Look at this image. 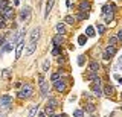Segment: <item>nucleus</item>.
Returning a JSON list of instances; mask_svg holds the SVG:
<instances>
[{"instance_id":"f257e3e1","label":"nucleus","mask_w":122,"mask_h":117,"mask_svg":"<svg viewBox=\"0 0 122 117\" xmlns=\"http://www.w3.org/2000/svg\"><path fill=\"white\" fill-rule=\"evenodd\" d=\"M32 93H34V87L30 84H28V82H25L21 85V90L18 91V97L20 99H28V97L32 96Z\"/></svg>"},{"instance_id":"f03ea898","label":"nucleus","mask_w":122,"mask_h":117,"mask_svg":"<svg viewBox=\"0 0 122 117\" xmlns=\"http://www.w3.org/2000/svg\"><path fill=\"white\" fill-rule=\"evenodd\" d=\"M11 103H12V99H11L9 94H3V96H0V107H2V108H9Z\"/></svg>"},{"instance_id":"7ed1b4c3","label":"nucleus","mask_w":122,"mask_h":117,"mask_svg":"<svg viewBox=\"0 0 122 117\" xmlns=\"http://www.w3.org/2000/svg\"><path fill=\"white\" fill-rule=\"evenodd\" d=\"M23 47H25V40L21 38V40H18V41H17V44H15V59H18V58H20Z\"/></svg>"},{"instance_id":"20e7f679","label":"nucleus","mask_w":122,"mask_h":117,"mask_svg":"<svg viewBox=\"0 0 122 117\" xmlns=\"http://www.w3.org/2000/svg\"><path fill=\"white\" fill-rule=\"evenodd\" d=\"M53 85H55V90L56 91H60V93H63V91H66V81H63V79H58V81H55L53 82Z\"/></svg>"},{"instance_id":"39448f33","label":"nucleus","mask_w":122,"mask_h":117,"mask_svg":"<svg viewBox=\"0 0 122 117\" xmlns=\"http://www.w3.org/2000/svg\"><path fill=\"white\" fill-rule=\"evenodd\" d=\"M2 17L5 18V20H11V18L14 17V9L11 8L9 5H8L6 8H5V11H3V12H2Z\"/></svg>"},{"instance_id":"423d86ee","label":"nucleus","mask_w":122,"mask_h":117,"mask_svg":"<svg viewBox=\"0 0 122 117\" xmlns=\"http://www.w3.org/2000/svg\"><path fill=\"white\" fill-rule=\"evenodd\" d=\"M40 32H41L40 28L32 29V32H30V43H37L38 38H40Z\"/></svg>"},{"instance_id":"0eeeda50","label":"nucleus","mask_w":122,"mask_h":117,"mask_svg":"<svg viewBox=\"0 0 122 117\" xmlns=\"http://www.w3.org/2000/svg\"><path fill=\"white\" fill-rule=\"evenodd\" d=\"M35 49H37V43H29L28 47H26V50H25V56H30L35 52Z\"/></svg>"},{"instance_id":"6e6552de","label":"nucleus","mask_w":122,"mask_h":117,"mask_svg":"<svg viewBox=\"0 0 122 117\" xmlns=\"http://www.w3.org/2000/svg\"><path fill=\"white\" fill-rule=\"evenodd\" d=\"M64 43V37L63 35H56V37H53V40H52V44L55 47H61V44Z\"/></svg>"},{"instance_id":"1a4fd4ad","label":"nucleus","mask_w":122,"mask_h":117,"mask_svg":"<svg viewBox=\"0 0 122 117\" xmlns=\"http://www.w3.org/2000/svg\"><path fill=\"white\" fill-rule=\"evenodd\" d=\"M40 88H41V94L46 97L49 94V82H46V81L40 82Z\"/></svg>"},{"instance_id":"9d476101","label":"nucleus","mask_w":122,"mask_h":117,"mask_svg":"<svg viewBox=\"0 0 122 117\" xmlns=\"http://www.w3.org/2000/svg\"><path fill=\"white\" fill-rule=\"evenodd\" d=\"M92 90H93V93H95V96H96V97H101L102 94H104V93H102V90H101V85L96 84V82L92 85Z\"/></svg>"},{"instance_id":"9b49d317","label":"nucleus","mask_w":122,"mask_h":117,"mask_svg":"<svg viewBox=\"0 0 122 117\" xmlns=\"http://www.w3.org/2000/svg\"><path fill=\"white\" fill-rule=\"evenodd\" d=\"M53 3H55V0H47V3H46V12H44V18L49 17V14H51V11L53 8Z\"/></svg>"},{"instance_id":"f8f14e48","label":"nucleus","mask_w":122,"mask_h":117,"mask_svg":"<svg viewBox=\"0 0 122 117\" xmlns=\"http://www.w3.org/2000/svg\"><path fill=\"white\" fill-rule=\"evenodd\" d=\"M89 9H90V2H86V0H82V2L79 3V11H81V12H87Z\"/></svg>"},{"instance_id":"ddd939ff","label":"nucleus","mask_w":122,"mask_h":117,"mask_svg":"<svg viewBox=\"0 0 122 117\" xmlns=\"http://www.w3.org/2000/svg\"><path fill=\"white\" fill-rule=\"evenodd\" d=\"M38 112V105H32L29 108V112H28V117H35V114Z\"/></svg>"},{"instance_id":"4468645a","label":"nucleus","mask_w":122,"mask_h":117,"mask_svg":"<svg viewBox=\"0 0 122 117\" xmlns=\"http://www.w3.org/2000/svg\"><path fill=\"white\" fill-rule=\"evenodd\" d=\"M89 69H90V71H92V73H98V70H99V64H98L96 61H92V62H90V67H89Z\"/></svg>"},{"instance_id":"2eb2a0df","label":"nucleus","mask_w":122,"mask_h":117,"mask_svg":"<svg viewBox=\"0 0 122 117\" xmlns=\"http://www.w3.org/2000/svg\"><path fill=\"white\" fill-rule=\"evenodd\" d=\"M29 12H30V8H25V9H21V11H20V20H25V18H28Z\"/></svg>"},{"instance_id":"dca6fc26","label":"nucleus","mask_w":122,"mask_h":117,"mask_svg":"<svg viewBox=\"0 0 122 117\" xmlns=\"http://www.w3.org/2000/svg\"><path fill=\"white\" fill-rule=\"evenodd\" d=\"M113 17H114L113 11H110V12H105V14H104V20H105V23H108V24H110V21L113 20Z\"/></svg>"},{"instance_id":"f3484780","label":"nucleus","mask_w":122,"mask_h":117,"mask_svg":"<svg viewBox=\"0 0 122 117\" xmlns=\"http://www.w3.org/2000/svg\"><path fill=\"white\" fill-rule=\"evenodd\" d=\"M55 29H56V32H58V35H63V33H66V28H64L63 23H58V24L55 26Z\"/></svg>"},{"instance_id":"a211bd4d","label":"nucleus","mask_w":122,"mask_h":117,"mask_svg":"<svg viewBox=\"0 0 122 117\" xmlns=\"http://www.w3.org/2000/svg\"><path fill=\"white\" fill-rule=\"evenodd\" d=\"M56 105H58V100H56V99H53V97H49L47 105H46V107H49V108H55Z\"/></svg>"},{"instance_id":"6ab92c4d","label":"nucleus","mask_w":122,"mask_h":117,"mask_svg":"<svg viewBox=\"0 0 122 117\" xmlns=\"http://www.w3.org/2000/svg\"><path fill=\"white\" fill-rule=\"evenodd\" d=\"M104 53H107L108 56H113L114 53H116V47H114V46H108V47L105 49V52H104Z\"/></svg>"},{"instance_id":"aec40b11","label":"nucleus","mask_w":122,"mask_h":117,"mask_svg":"<svg viewBox=\"0 0 122 117\" xmlns=\"http://www.w3.org/2000/svg\"><path fill=\"white\" fill-rule=\"evenodd\" d=\"M64 21H66L67 24H73L75 21H76V18L72 17V15H66V17H64Z\"/></svg>"},{"instance_id":"412c9836","label":"nucleus","mask_w":122,"mask_h":117,"mask_svg":"<svg viewBox=\"0 0 122 117\" xmlns=\"http://www.w3.org/2000/svg\"><path fill=\"white\" fill-rule=\"evenodd\" d=\"M117 37H110V40H108V46H116L117 44Z\"/></svg>"},{"instance_id":"4be33fe9","label":"nucleus","mask_w":122,"mask_h":117,"mask_svg":"<svg viewBox=\"0 0 122 117\" xmlns=\"http://www.w3.org/2000/svg\"><path fill=\"white\" fill-rule=\"evenodd\" d=\"M86 33H87V37H95V29L92 28V26H89V28L86 29Z\"/></svg>"},{"instance_id":"5701e85b","label":"nucleus","mask_w":122,"mask_h":117,"mask_svg":"<svg viewBox=\"0 0 122 117\" xmlns=\"http://www.w3.org/2000/svg\"><path fill=\"white\" fill-rule=\"evenodd\" d=\"M6 6H8V2H6V0H0V14L5 11Z\"/></svg>"},{"instance_id":"b1692460","label":"nucleus","mask_w":122,"mask_h":117,"mask_svg":"<svg viewBox=\"0 0 122 117\" xmlns=\"http://www.w3.org/2000/svg\"><path fill=\"white\" fill-rule=\"evenodd\" d=\"M86 41H87V37L86 35H81L78 38V44H79V46H84V44H86Z\"/></svg>"},{"instance_id":"393cba45","label":"nucleus","mask_w":122,"mask_h":117,"mask_svg":"<svg viewBox=\"0 0 122 117\" xmlns=\"http://www.w3.org/2000/svg\"><path fill=\"white\" fill-rule=\"evenodd\" d=\"M49 66H51V62H49V59H46L43 64V71H49Z\"/></svg>"},{"instance_id":"a878e982","label":"nucleus","mask_w":122,"mask_h":117,"mask_svg":"<svg viewBox=\"0 0 122 117\" xmlns=\"http://www.w3.org/2000/svg\"><path fill=\"white\" fill-rule=\"evenodd\" d=\"M96 29H98V33H104V31H105L104 24H98V26H96Z\"/></svg>"},{"instance_id":"bb28decb","label":"nucleus","mask_w":122,"mask_h":117,"mask_svg":"<svg viewBox=\"0 0 122 117\" xmlns=\"http://www.w3.org/2000/svg\"><path fill=\"white\" fill-rule=\"evenodd\" d=\"M61 78V73H53L52 75V82H55V81H58V79Z\"/></svg>"},{"instance_id":"cd10ccee","label":"nucleus","mask_w":122,"mask_h":117,"mask_svg":"<svg viewBox=\"0 0 122 117\" xmlns=\"http://www.w3.org/2000/svg\"><path fill=\"white\" fill-rule=\"evenodd\" d=\"M86 109H87L89 112H93V111H95V105H93V103H89V105L86 107Z\"/></svg>"},{"instance_id":"c85d7f7f","label":"nucleus","mask_w":122,"mask_h":117,"mask_svg":"<svg viewBox=\"0 0 122 117\" xmlns=\"http://www.w3.org/2000/svg\"><path fill=\"white\" fill-rule=\"evenodd\" d=\"M73 116H75V117H82L84 114H82V111H81V109H75V112H73Z\"/></svg>"},{"instance_id":"c756f323","label":"nucleus","mask_w":122,"mask_h":117,"mask_svg":"<svg viewBox=\"0 0 122 117\" xmlns=\"http://www.w3.org/2000/svg\"><path fill=\"white\" fill-rule=\"evenodd\" d=\"M5 24H6V21H5V18H3L2 15H0V29H3V28H5Z\"/></svg>"},{"instance_id":"7c9ffc66","label":"nucleus","mask_w":122,"mask_h":117,"mask_svg":"<svg viewBox=\"0 0 122 117\" xmlns=\"http://www.w3.org/2000/svg\"><path fill=\"white\" fill-rule=\"evenodd\" d=\"M46 114H51V116H53V108H49V107H46Z\"/></svg>"},{"instance_id":"2f4dec72","label":"nucleus","mask_w":122,"mask_h":117,"mask_svg":"<svg viewBox=\"0 0 122 117\" xmlns=\"http://www.w3.org/2000/svg\"><path fill=\"white\" fill-rule=\"evenodd\" d=\"M78 18H79V20H84V18H87V14L79 12V14H78Z\"/></svg>"},{"instance_id":"473e14b6","label":"nucleus","mask_w":122,"mask_h":117,"mask_svg":"<svg viewBox=\"0 0 122 117\" xmlns=\"http://www.w3.org/2000/svg\"><path fill=\"white\" fill-rule=\"evenodd\" d=\"M58 53H60V47H55L52 50V55H58Z\"/></svg>"},{"instance_id":"72a5a7b5","label":"nucleus","mask_w":122,"mask_h":117,"mask_svg":"<svg viewBox=\"0 0 122 117\" xmlns=\"http://www.w3.org/2000/svg\"><path fill=\"white\" fill-rule=\"evenodd\" d=\"M104 91H105V94H110V93H112V87H105Z\"/></svg>"},{"instance_id":"f704fd0d","label":"nucleus","mask_w":122,"mask_h":117,"mask_svg":"<svg viewBox=\"0 0 122 117\" xmlns=\"http://www.w3.org/2000/svg\"><path fill=\"white\" fill-rule=\"evenodd\" d=\"M78 64H79V66H82V64H84V56H79V59H78Z\"/></svg>"},{"instance_id":"c9c22d12","label":"nucleus","mask_w":122,"mask_h":117,"mask_svg":"<svg viewBox=\"0 0 122 117\" xmlns=\"http://www.w3.org/2000/svg\"><path fill=\"white\" fill-rule=\"evenodd\" d=\"M117 40H119V41H122V31H119V32H117Z\"/></svg>"},{"instance_id":"e433bc0d","label":"nucleus","mask_w":122,"mask_h":117,"mask_svg":"<svg viewBox=\"0 0 122 117\" xmlns=\"http://www.w3.org/2000/svg\"><path fill=\"white\" fill-rule=\"evenodd\" d=\"M8 76H9V70H5L3 71V78H8Z\"/></svg>"},{"instance_id":"4c0bfd02","label":"nucleus","mask_w":122,"mask_h":117,"mask_svg":"<svg viewBox=\"0 0 122 117\" xmlns=\"http://www.w3.org/2000/svg\"><path fill=\"white\" fill-rule=\"evenodd\" d=\"M3 44H5V38H3V37H2V38H0V47H2Z\"/></svg>"},{"instance_id":"58836bf2","label":"nucleus","mask_w":122,"mask_h":117,"mask_svg":"<svg viewBox=\"0 0 122 117\" xmlns=\"http://www.w3.org/2000/svg\"><path fill=\"white\" fill-rule=\"evenodd\" d=\"M58 62H60V64H63V62H64V58H61V56H60V58H58Z\"/></svg>"},{"instance_id":"ea45409f","label":"nucleus","mask_w":122,"mask_h":117,"mask_svg":"<svg viewBox=\"0 0 122 117\" xmlns=\"http://www.w3.org/2000/svg\"><path fill=\"white\" fill-rule=\"evenodd\" d=\"M52 117H66V116H58V114H53Z\"/></svg>"},{"instance_id":"a19ab883","label":"nucleus","mask_w":122,"mask_h":117,"mask_svg":"<svg viewBox=\"0 0 122 117\" xmlns=\"http://www.w3.org/2000/svg\"><path fill=\"white\" fill-rule=\"evenodd\" d=\"M40 117H46V114H44V112H41V114H40Z\"/></svg>"},{"instance_id":"79ce46f5","label":"nucleus","mask_w":122,"mask_h":117,"mask_svg":"<svg viewBox=\"0 0 122 117\" xmlns=\"http://www.w3.org/2000/svg\"><path fill=\"white\" fill-rule=\"evenodd\" d=\"M0 117H5V114H2V116H0Z\"/></svg>"},{"instance_id":"37998d69","label":"nucleus","mask_w":122,"mask_h":117,"mask_svg":"<svg viewBox=\"0 0 122 117\" xmlns=\"http://www.w3.org/2000/svg\"><path fill=\"white\" fill-rule=\"evenodd\" d=\"M90 117H93V116H90Z\"/></svg>"},{"instance_id":"c03bdc74","label":"nucleus","mask_w":122,"mask_h":117,"mask_svg":"<svg viewBox=\"0 0 122 117\" xmlns=\"http://www.w3.org/2000/svg\"><path fill=\"white\" fill-rule=\"evenodd\" d=\"M121 108H122V107H121Z\"/></svg>"}]
</instances>
